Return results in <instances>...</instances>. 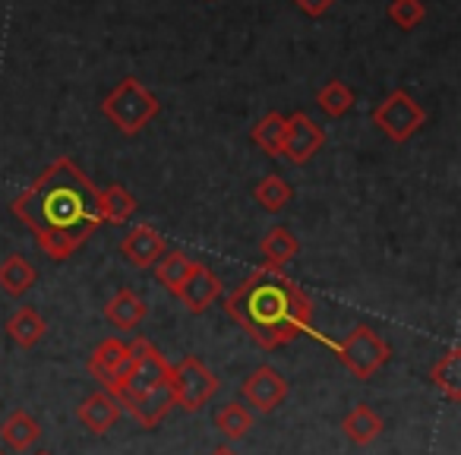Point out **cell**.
I'll list each match as a JSON object with an SVG mask.
<instances>
[{
	"label": "cell",
	"instance_id": "cell-1",
	"mask_svg": "<svg viewBox=\"0 0 461 455\" xmlns=\"http://www.w3.org/2000/svg\"><path fill=\"white\" fill-rule=\"evenodd\" d=\"M14 215L35 234L45 257L70 259L102 228L98 187L73 159H58L14 199Z\"/></svg>",
	"mask_w": 461,
	"mask_h": 455
},
{
	"label": "cell",
	"instance_id": "cell-2",
	"mask_svg": "<svg viewBox=\"0 0 461 455\" xmlns=\"http://www.w3.org/2000/svg\"><path fill=\"white\" fill-rule=\"evenodd\" d=\"M224 314L259 348L276 351L307 332L313 323V301L294 278L285 276V269L259 266L238 291L224 297Z\"/></svg>",
	"mask_w": 461,
	"mask_h": 455
},
{
	"label": "cell",
	"instance_id": "cell-3",
	"mask_svg": "<svg viewBox=\"0 0 461 455\" xmlns=\"http://www.w3.org/2000/svg\"><path fill=\"white\" fill-rule=\"evenodd\" d=\"M158 108H161L158 98H155L152 92H149L146 86L133 77L121 79V83H117L102 102V114L127 136L140 133V130L146 127L155 114H158Z\"/></svg>",
	"mask_w": 461,
	"mask_h": 455
},
{
	"label": "cell",
	"instance_id": "cell-4",
	"mask_svg": "<svg viewBox=\"0 0 461 455\" xmlns=\"http://www.w3.org/2000/svg\"><path fill=\"white\" fill-rule=\"evenodd\" d=\"M167 379H171V364H167L165 354L149 339H133L130 341V367L121 383L111 389V396L117 402L121 398H140L161 389V386H167Z\"/></svg>",
	"mask_w": 461,
	"mask_h": 455
},
{
	"label": "cell",
	"instance_id": "cell-5",
	"mask_svg": "<svg viewBox=\"0 0 461 455\" xmlns=\"http://www.w3.org/2000/svg\"><path fill=\"white\" fill-rule=\"evenodd\" d=\"M341 364L357 379H373L392 358V345L370 326H357L335 345Z\"/></svg>",
	"mask_w": 461,
	"mask_h": 455
},
{
	"label": "cell",
	"instance_id": "cell-6",
	"mask_svg": "<svg viewBox=\"0 0 461 455\" xmlns=\"http://www.w3.org/2000/svg\"><path fill=\"white\" fill-rule=\"evenodd\" d=\"M171 396H174V408L184 411H199L203 405H209V398H215V392L221 389V379L209 370L199 358L186 354L184 360L171 364Z\"/></svg>",
	"mask_w": 461,
	"mask_h": 455
},
{
	"label": "cell",
	"instance_id": "cell-7",
	"mask_svg": "<svg viewBox=\"0 0 461 455\" xmlns=\"http://www.w3.org/2000/svg\"><path fill=\"white\" fill-rule=\"evenodd\" d=\"M373 123H376L379 133H385L392 142H408L411 136L427 123V111H423V105L417 102L411 92L395 89L376 105Z\"/></svg>",
	"mask_w": 461,
	"mask_h": 455
},
{
	"label": "cell",
	"instance_id": "cell-8",
	"mask_svg": "<svg viewBox=\"0 0 461 455\" xmlns=\"http://www.w3.org/2000/svg\"><path fill=\"white\" fill-rule=\"evenodd\" d=\"M326 146V130L313 121L303 111H294L288 117V130H285V159H291L294 165H303V161L313 159L320 149Z\"/></svg>",
	"mask_w": 461,
	"mask_h": 455
},
{
	"label": "cell",
	"instance_id": "cell-9",
	"mask_svg": "<svg viewBox=\"0 0 461 455\" xmlns=\"http://www.w3.org/2000/svg\"><path fill=\"white\" fill-rule=\"evenodd\" d=\"M240 392H244V402L253 405L259 414H269V411H276L278 405L288 398V379H285L276 367H257V370L244 379Z\"/></svg>",
	"mask_w": 461,
	"mask_h": 455
},
{
	"label": "cell",
	"instance_id": "cell-10",
	"mask_svg": "<svg viewBox=\"0 0 461 455\" xmlns=\"http://www.w3.org/2000/svg\"><path fill=\"white\" fill-rule=\"evenodd\" d=\"M221 295H224L221 278H218L205 263H193V269L186 272L184 285H180L174 297H177L190 314H205Z\"/></svg>",
	"mask_w": 461,
	"mask_h": 455
},
{
	"label": "cell",
	"instance_id": "cell-11",
	"mask_svg": "<svg viewBox=\"0 0 461 455\" xmlns=\"http://www.w3.org/2000/svg\"><path fill=\"white\" fill-rule=\"evenodd\" d=\"M130 367V345L121 339H104L102 345L92 351L89 358V373L95 383H102L104 392H111L123 379Z\"/></svg>",
	"mask_w": 461,
	"mask_h": 455
},
{
	"label": "cell",
	"instance_id": "cell-12",
	"mask_svg": "<svg viewBox=\"0 0 461 455\" xmlns=\"http://www.w3.org/2000/svg\"><path fill=\"white\" fill-rule=\"evenodd\" d=\"M165 250H167L165 238H161L158 228H152V224H140V228L127 232V238L121 241L123 259H127L130 266H136V269L155 266L161 257H165Z\"/></svg>",
	"mask_w": 461,
	"mask_h": 455
},
{
	"label": "cell",
	"instance_id": "cell-13",
	"mask_svg": "<svg viewBox=\"0 0 461 455\" xmlns=\"http://www.w3.org/2000/svg\"><path fill=\"white\" fill-rule=\"evenodd\" d=\"M174 408V396H171V386H161V389L149 392V396L140 398H121V411H127L142 430H152L171 414Z\"/></svg>",
	"mask_w": 461,
	"mask_h": 455
},
{
	"label": "cell",
	"instance_id": "cell-14",
	"mask_svg": "<svg viewBox=\"0 0 461 455\" xmlns=\"http://www.w3.org/2000/svg\"><path fill=\"white\" fill-rule=\"evenodd\" d=\"M121 402H117L111 392H92L89 398H83V405L77 408V417L79 423H83L86 430H89L92 436H102L108 433L111 427H114L117 421H121Z\"/></svg>",
	"mask_w": 461,
	"mask_h": 455
},
{
	"label": "cell",
	"instance_id": "cell-15",
	"mask_svg": "<svg viewBox=\"0 0 461 455\" xmlns=\"http://www.w3.org/2000/svg\"><path fill=\"white\" fill-rule=\"evenodd\" d=\"M146 314H149V304L130 288H121L108 304H104V320H108L111 326L123 329V332L140 329L142 320H146Z\"/></svg>",
	"mask_w": 461,
	"mask_h": 455
},
{
	"label": "cell",
	"instance_id": "cell-16",
	"mask_svg": "<svg viewBox=\"0 0 461 455\" xmlns=\"http://www.w3.org/2000/svg\"><path fill=\"white\" fill-rule=\"evenodd\" d=\"M0 440H4V446L14 449V452H29L41 440V423L29 411L16 408L7 414V421L0 423Z\"/></svg>",
	"mask_w": 461,
	"mask_h": 455
},
{
	"label": "cell",
	"instance_id": "cell-17",
	"mask_svg": "<svg viewBox=\"0 0 461 455\" xmlns=\"http://www.w3.org/2000/svg\"><path fill=\"white\" fill-rule=\"evenodd\" d=\"M259 250H263V257H266V266L285 269V266L301 253V241H297L285 224H276V228H269L266 238L259 241Z\"/></svg>",
	"mask_w": 461,
	"mask_h": 455
},
{
	"label": "cell",
	"instance_id": "cell-18",
	"mask_svg": "<svg viewBox=\"0 0 461 455\" xmlns=\"http://www.w3.org/2000/svg\"><path fill=\"white\" fill-rule=\"evenodd\" d=\"M341 430H345V436L354 446H370V442L383 433V417H379L370 405H354L345 414V421H341Z\"/></svg>",
	"mask_w": 461,
	"mask_h": 455
},
{
	"label": "cell",
	"instance_id": "cell-19",
	"mask_svg": "<svg viewBox=\"0 0 461 455\" xmlns=\"http://www.w3.org/2000/svg\"><path fill=\"white\" fill-rule=\"evenodd\" d=\"M429 383L448 398V402H461V351L448 348L433 367H429Z\"/></svg>",
	"mask_w": 461,
	"mask_h": 455
},
{
	"label": "cell",
	"instance_id": "cell-20",
	"mask_svg": "<svg viewBox=\"0 0 461 455\" xmlns=\"http://www.w3.org/2000/svg\"><path fill=\"white\" fill-rule=\"evenodd\" d=\"M7 335L16 341L20 348H35L41 339L48 335V323L39 310L32 307H20L14 316L7 320Z\"/></svg>",
	"mask_w": 461,
	"mask_h": 455
},
{
	"label": "cell",
	"instance_id": "cell-21",
	"mask_svg": "<svg viewBox=\"0 0 461 455\" xmlns=\"http://www.w3.org/2000/svg\"><path fill=\"white\" fill-rule=\"evenodd\" d=\"M98 212L102 222L108 224H127L136 212V196L121 184H111L104 190H98Z\"/></svg>",
	"mask_w": 461,
	"mask_h": 455
},
{
	"label": "cell",
	"instance_id": "cell-22",
	"mask_svg": "<svg viewBox=\"0 0 461 455\" xmlns=\"http://www.w3.org/2000/svg\"><path fill=\"white\" fill-rule=\"evenodd\" d=\"M285 130H288V117L278 114V111H269L263 121H257L250 140L253 146H259V152H266L269 159H278L285 152Z\"/></svg>",
	"mask_w": 461,
	"mask_h": 455
},
{
	"label": "cell",
	"instance_id": "cell-23",
	"mask_svg": "<svg viewBox=\"0 0 461 455\" xmlns=\"http://www.w3.org/2000/svg\"><path fill=\"white\" fill-rule=\"evenodd\" d=\"M35 278H39L35 266H29L23 257H7L0 263V291H4V295L23 297L35 285Z\"/></svg>",
	"mask_w": 461,
	"mask_h": 455
},
{
	"label": "cell",
	"instance_id": "cell-24",
	"mask_svg": "<svg viewBox=\"0 0 461 455\" xmlns=\"http://www.w3.org/2000/svg\"><path fill=\"white\" fill-rule=\"evenodd\" d=\"M215 430L224 436V440H244L253 430V411L240 402H230L224 408H218L215 414Z\"/></svg>",
	"mask_w": 461,
	"mask_h": 455
},
{
	"label": "cell",
	"instance_id": "cell-25",
	"mask_svg": "<svg viewBox=\"0 0 461 455\" xmlns=\"http://www.w3.org/2000/svg\"><path fill=\"white\" fill-rule=\"evenodd\" d=\"M193 263H196V259H190L184 250H165V257L155 263V278H158L171 295H177V288L184 285V278H186V272L193 269Z\"/></svg>",
	"mask_w": 461,
	"mask_h": 455
},
{
	"label": "cell",
	"instance_id": "cell-26",
	"mask_svg": "<svg viewBox=\"0 0 461 455\" xmlns=\"http://www.w3.org/2000/svg\"><path fill=\"white\" fill-rule=\"evenodd\" d=\"M316 105H320V111L326 117L339 121V117H345L348 111L354 108V92L348 89V83H341V79H332V83H326L320 92H316Z\"/></svg>",
	"mask_w": 461,
	"mask_h": 455
},
{
	"label": "cell",
	"instance_id": "cell-27",
	"mask_svg": "<svg viewBox=\"0 0 461 455\" xmlns=\"http://www.w3.org/2000/svg\"><path fill=\"white\" fill-rule=\"evenodd\" d=\"M291 196H294V190H291V184L282 174H269V177L259 180L257 190H253V199H257L266 212H282L285 205L291 203Z\"/></svg>",
	"mask_w": 461,
	"mask_h": 455
},
{
	"label": "cell",
	"instance_id": "cell-28",
	"mask_svg": "<svg viewBox=\"0 0 461 455\" xmlns=\"http://www.w3.org/2000/svg\"><path fill=\"white\" fill-rule=\"evenodd\" d=\"M427 16V7H423V0H392L389 4V20L395 23L398 29H417Z\"/></svg>",
	"mask_w": 461,
	"mask_h": 455
},
{
	"label": "cell",
	"instance_id": "cell-29",
	"mask_svg": "<svg viewBox=\"0 0 461 455\" xmlns=\"http://www.w3.org/2000/svg\"><path fill=\"white\" fill-rule=\"evenodd\" d=\"M294 4H297V10H301V14H307V16H313V20H316V16H322L329 7H332L335 0H294Z\"/></svg>",
	"mask_w": 461,
	"mask_h": 455
},
{
	"label": "cell",
	"instance_id": "cell-30",
	"mask_svg": "<svg viewBox=\"0 0 461 455\" xmlns=\"http://www.w3.org/2000/svg\"><path fill=\"white\" fill-rule=\"evenodd\" d=\"M209 455H238V452H234L230 446H218V449H212Z\"/></svg>",
	"mask_w": 461,
	"mask_h": 455
},
{
	"label": "cell",
	"instance_id": "cell-31",
	"mask_svg": "<svg viewBox=\"0 0 461 455\" xmlns=\"http://www.w3.org/2000/svg\"><path fill=\"white\" fill-rule=\"evenodd\" d=\"M35 455H51V452H35Z\"/></svg>",
	"mask_w": 461,
	"mask_h": 455
},
{
	"label": "cell",
	"instance_id": "cell-32",
	"mask_svg": "<svg viewBox=\"0 0 461 455\" xmlns=\"http://www.w3.org/2000/svg\"><path fill=\"white\" fill-rule=\"evenodd\" d=\"M0 455H4V452H0Z\"/></svg>",
	"mask_w": 461,
	"mask_h": 455
}]
</instances>
